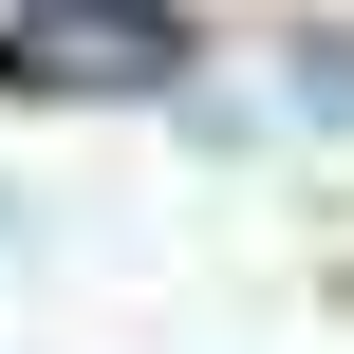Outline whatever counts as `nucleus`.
I'll return each mask as SVG.
<instances>
[{
  "instance_id": "f257e3e1",
  "label": "nucleus",
  "mask_w": 354,
  "mask_h": 354,
  "mask_svg": "<svg viewBox=\"0 0 354 354\" xmlns=\"http://www.w3.org/2000/svg\"><path fill=\"white\" fill-rule=\"evenodd\" d=\"M187 19L168 0H19L0 19V93H168Z\"/></svg>"
}]
</instances>
